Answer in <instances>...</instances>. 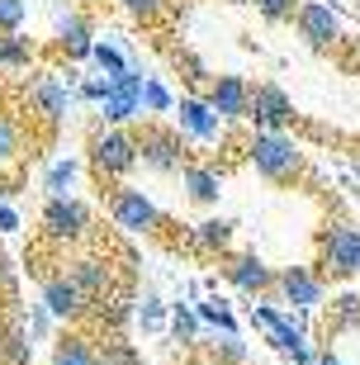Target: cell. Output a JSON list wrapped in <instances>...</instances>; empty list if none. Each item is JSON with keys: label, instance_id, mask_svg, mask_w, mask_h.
Listing matches in <instances>:
<instances>
[{"label": "cell", "instance_id": "obj_1", "mask_svg": "<svg viewBox=\"0 0 360 365\" xmlns=\"http://www.w3.org/2000/svg\"><path fill=\"white\" fill-rule=\"evenodd\" d=\"M247 162L270 185H294L304 176V148H299V138H289V128H256L247 138Z\"/></svg>", "mask_w": 360, "mask_h": 365}, {"label": "cell", "instance_id": "obj_2", "mask_svg": "<svg viewBox=\"0 0 360 365\" xmlns=\"http://www.w3.org/2000/svg\"><path fill=\"white\" fill-rule=\"evenodd\" d=\"M86 162H91L95 180L119 185L138 166V133L133 128H119V123H100L91 133V143H86Z\"/></svg>", "mask_w": 360, "mask_h": 365}, {"label": "cell", "instance_id": "obj_3", "mask_svg": "<svg viewBox=\"0 0 360 365\" xmlns=\"http://www.w3.org/2000/svg\"><path fill=\"white\" fill-rule=\"evenodd\" d=\"M109 218H114V228L133 232V237H152V232H161V209H157V200H152L147 190L128 185V180L109 185Z\"/></svg>", "mask_w": 360, "mask_h": 365}, {"label": "cell", "instance_id": "obj_4", "mask_svg": "<svg viewBox=\"0 0 360 365\" xmlns=\"http://www.w3.org/2000/svg\"><path fill=\"white\" fill-rule=\"evenodd\" d=\"M318 271L327 280L360 275V228L356 223H327L318 237Z\"/></svg>", "mask_w": 360, "mask_h": 365}, {"label": "cell", "instance_id": "obj_5", "mask_svg": "<svg viewBox=\"0 0 360 365\" xmlns=\"http://www.w3.org/2000/svg\"><path fill=\"white\" fill-rule=\"evenodd\" d=\"M138 162H143L147 171H157V176H175V171L190 162L185 133H180V128H166V123H147L143 133H138Z\"/></svg>", "mask_w": 360, "mask_h": 365}, {"label": "cell", "instance_id": "obj_6", "mask_svg": "<svg viewBox=\"0 0 360 365\" xmlns=\"http://www.w3.org/2000/svg\"><path fill=\"white\" fill-rule=\"evenodd\" d=\"M24 95H29V109H34L48 128H57V123L71 114V105H76V86L62 81L57 71H34L24 81Z\"/></svg>", "mask_w": 360, "mask_h": 365}, {"label": "cell", "instance_id": "obj_7", "mask_svg": "<svg viewBox=\"0 0 360 365\" xmlns=\"http://www.w3.org/2000/svg\"><path fill=\"white\" fill-rule=\"evenodd\" d=\"M38 223H43V237H48V242L71 247L91 232V209H86V200H76V195H53V200L43 204Z\"/></svg>", "mask_w": 360, "mask_h": 365}, {"label": "cell", "instance_id": "obj_8", "mask_svg": "<svg viewBox=\"0 0 360 365\" xmlns=\"http://www.w3.org/2000/svg\"><path fill=\"white\" fill-rule=\"evenodd\" d=\"M294 29H299V38H304L313 53H332L336 43L346 38L341 14H336V5H327V0H299V10H294Z\"/></svg>", "mask_w": 360, "mask_h": 365}, {"label": "cell", "instance_id": "obj_9", "mask_svg": "<svg viewBox=\"0 0 360 365\" xmlns=\"http://www.w3.org/2000/svg\"><path fill=\"white\" fill-rule=\"evenodd\" d=\"M275 299L289 309H322L327 304V275L318 266H280L275 271Z\"/></svg>", "mask_w": 360, "mask_h": 365}, {"label": "cell", "instance_id": "obj_10", "mask_svg": "<svg viewBox=\"0 0 360 365\" xmlns=\"http://www.w3.org/2000/svg\"><path fill=\"white\" fill-rule=\"evenodd\" d=\"M247 123H252V128H289V123H294L289 91L275 86V81H256L252 100H247Z\"/></svg>", "mask_w": 360, "mask_h": 365}, {"label": "cell", "instance_id": "obj_11", "mask_svg": "<svg viewBox=\"0 0 360 365\" xmlns=\"http://www.w3.org/2000/svg\"><path fill=\"white\" fill-rule=\"evenodd\" d=\"M38 299L48 304V313H53L57 323H81V318L95 309V299L86 294V289H81L67 271H62V275H48V280H43V289H38Z\"/></svg>", "mask_w": 360, "mask_h": 365}, {"label": "cell", "instance_id": "obj_12", "mask_svg": "<svg viewBox=\"0 0 360 365\" xmlns=\"http://www.w3.org/2000/svg\"><path fill=\"white\" fill-rule=\"evenodd\" d=\"M223 280L242 294H275V271H270L266 261L256 257V252H223Z\"/></svg>", "mask_w": 360, "mask_h": 365}, {"label": "cell", "instance_id": "obj_13", "mask_svg": "<svg viewBox=\"0 0 360 365\" xmlns=\"http://www.w3.org/2000/svg\"><path fill=\"white\" fill-rule=\"evenodd\" d=\"M171 114H175V128H180L190 143H218V138H223V128H227L204 95H180Z\"/></svg>", "mask_w": 360, "mask_h": 365}, {"label": "cell", "instance_id": "obj_14", "mask_svg": "<svg viewBox=\"0 0 360 365\" xmlns=\"http://www.w3.org/2000/svg\"><path fill=\"white\" fill-rule=\"evenodd\" d=\"M204 100L214 105V114L223 123H242L247 119V100H252V81L237 76V71H223V76H214L204 86Z\"/></svg>", "mask_w": 360, "mask_h": 365}, {"label": "cell", "instance_id": "obj_15", "mask_svg": "<svg viewBox=\"0 0 360 365\" xmlns=\"http://www.w3.org/2000/svg\"><path fill=\"white\" fill-rule=\"evenodd\" d=\"M53 38H57V53L67 57V62H91L95 24L81 10H62V14H57V19H53Z\"/></svg>", "mask_w": 360, "mask_h": 365}, {"label": "cell", "instance_id": "obj_16", "mask_svg": "<svg viewBox=\"0 0 360 365\" xmlns=\"http://www.w3.org/2000/svg\"><path fill=\"white\" fill-rule=\"evenodd\" d=\"M0 365H34V337L24 323V304H10L0 318Z\"/></svg>", "mask_w": 360, "mask_h": 365}, {"label": "cell", "instance_id": "obj_17", "mask_svg": "<svg viewBox=\"0 0 360 365\" xmlns=\"http://www.w3.org/2000/svg\"><path fill=\"white\" fill-rule=\"evenodd\" d=\"M232 218H223V214H209V218H200V223H190L185 228V242L195 247V252H204V257H223L227 247H232Z\"/></svg>", "mask_w": 360, "mask_h": 365}, {"label": "cell", "instance_id": "obj_18", "mask_svg": "<svg viewBox=\"0 0 360 365\" xmlns=\"http://www.w3.org/2000/svg\"><path fill=\"white\" fill-rule=\"evenodd\" d=\"M100 119L119 123V128H133V123L143 119V91H128V86L109 81L105 86V100H100Z\"/></svg>", "mask_w": 360, "mask_h": 365}, {"label": "cell", "instance_id": "obj_19", "mask_svg": "<svg viewBox=\"0 0 360 365\" xmlns=\"http://www.w3.org/2000/svg\"><path fill=\"white\" fill-rule=\"evenodd\" d=\"M180 185H185V195L195 204H218V195H223V171L209 162H185L180 166Z\"/></svg>", "mask_w": 360, "mask_h": 365}, {"label": "cell", "instance_id": "obj_20", "mask_svg": "<svg viewBox=\"0 0 360 365\" xmlns=\"http://www.w3.org/2000/svg\"><path fill=\"white\" fill-rule=\"evenodd\" d=\"M67 275H71V280H76L91 299H105L109 289H114V275H109V266H105L100 257H76V261L67 266Z\"/></svg>", "mask_w": 360, "mask_h": 365}, {"label": "cell", "instance_id": "obj_21", "mask_svg": "<svg viewBox=\"0 0 360 365\" xmlns=\"http://www.w3.org/2000/svg\"><path fill=\"white\" fill-rule=\"evenodd\" d=\"M53 365H100L95 356V341L86 332H62L53 341Z\"/></svg>", "mask_w": 360, "mask_h": 365}, {"label": "cell", "instance_id": "obj_22", "mask_svg": "<svg viewBox=\"0 0 360 365\" xmlns=\"http://www.w3.org/2000/svg\"><path fill=\"white\" fill-rule=\"evenodd\" d=\"M34 57H38V48H34V38H24V29L0 34V71H29Z\"/></svg>", "mask_w": 360, "mask_h": 365}, {"label": "cell", "instance_id": "obj_23", "mask_svg": "<svg viewBox=\"0 0 360 365\" xmlns=\"http://www.w3.org/2000/svg\"><path fill=\"white\" fill-rule=\"evenodd\" d=\"M95 356H100V365H143V351L123 332H105L100 346H95Z\"/></svg>", "mask_w": 360, "mask_h": 365}, {"label": "cell", "instance_id": "obj_24", "mask_svg": "<svg viewBox=\"0 0 360 365\" xmlns=\"http://www.w3.org/2000/svg\"><path fill=\"white\" fill-rule=\"evenodd\" d=\"M76 180H81V162H76V157H57V162L43 171V190H48V200H53V195H71Z\"/></svg>", "mask_w": 360, "mask_h": 365}, {"label": "cell", "instance_id": "obj_25", "mask_svg": "<svg viewBox=\"0 0 360 365\" xmlns=\"http://www.w3.org/2000/svg\"><path fill=\"white\" fill-rule=\"evenodd\" d=\"M91 62H95L100 71H105V76H119L123 67H133V53H128V48H123L119 38H95Z\"/></svg>", "mask_w": 360, "mask_h": 365}, {"label": "cell", "instance_id": "obj_26", "mask_svg": "<svg viewBox=\"0 0 360 365\" xmlns=\"http://www.w3.org/2000/svg\"><path fill=\"white\" fill-rule=\"evenodd\" d=\"M133 318L147 327V332H161V327L171 323V304H161L157 289H143V299L133 304Z\"/></svg>", "mask_w": 360, "mask_h": 365}, {"label": "cell", "instance_id": "obj_27", "mask_svg": "<svg viewBox=\"0 0 360 365\" xmlns=\"http://www.w3.org/2000/svg\"><path fill=\"white\" fill-rule=\"evenodd\" d=\"M195 313H200V323L214 327V332H237V313L227 309V299H218V294L200 299V304H195Z\"/></svg>", "mask_w": 360, "mask_h": 365}, {"label": "cell", "instance_id": "obj_28", "mask_svg": "<svg viewBox=\"0 0 360 365\" xmlns=\"http://www.w3.org/2000/svg\"><path fill=\"white\" fill-rule=\"evenodd\" d=\"M19 152H24V123L14 119V114H5V109H0V166L14 162Z\"/></svg>", "mask_w": 360, "mask_h": 365}, {"label": "cell", "instance_id": "obj_29", "mask_svg": "<svg viewBox=\"0 0 360 365\" xmlns=\"http://www.w3.org/2000/svg\"><path fill=\"white\" fill-rule=\"evenodd\" d=\"M332 332H360V294H336L332 299Z\"/></svg>", "mask_w": 360, "mask_h": 365}, {"label": "cell", "instance_id": "obj_30", "mask_svg": "<svg viewBox=\"0 0 360 365\" xmlns=\"http://www.w3.org/2000/svg\"><path fill=\"white\" fill-rule=\"evenodd\" d=\"M175 109V91L157 76H147L143 81V114H171Z\"/></svg>", "mask_w": 360, "mask_h": 365}, {"label": "cell", "instance_id": "obj_31", "mask_svg": "<svg viewBox=\"0 0 360 365\" xmlns=\"http://www.w3.org/2000/svg\"><path fill=\"white\" fill-rule=\"evenodd\" d=\"M209 356H214V361H223V365H247V341H242L237 332H214Z\"/></svg>", "mask_w": 360, "mask_h": 365}, {"label": "cell", "instance_id": "obj_32", "mask_svg": "<svg viewBox=\"0 0 360 365\" xmlns=\"http://www.w3.org/2000/svg\"><path fill=\"white\" fill-rule=\"evenodd\" d=\"M133 304H138L133 294H114V299H105V309H100V323H105L109 332H123V323L133 318Z\"/></svg>", "mask_w": 360, "mask_h": 365}, {"label": "cell", "instance_id": "obj_33", "mask_svg": "<svg viewBox=\"0 0 360 365\" xmlns=\"http://www.w3.org/2000/svg\"><path fill=\"white\" fill-rule=\"evenodd\" d=\"M200 313H195V304H171V332L175 341H195L200 337Z\"/></svg>", "mask_w": 360, "mask_h": 365}, {"label": "cell", "instance_id": "obj_34", "mask_svg": "<svg viewBox=\"0 0 360 365\" xmlns=\"http://www.w3.org/2000/svg\"><path fill=\"white\" fill-rule=\"evenodd\" d=\"M119 10L138 24H157L161 14H166V0H119Z\"/></svg>", "mask_w": 360, "mask_h": 365}, {"label": "cell", "instance_id": "obj_35", "mask_svg": "<svg viewBox=\"0 0 360 365\" xmlns=\"http://www.w3.org/2000/svg\"><path fill=\"white\" fill-rule=\"evenodd\" d=\"M24 323H29V337H34V341H43L48 332H53V323H57V318L48 313V304L38 299V304H24Z\"/></svg>", "mask_w": 360, "mask_h": 365}, {"label": "cell", "instance_id": "obj_36", "mask_svg": "<svg viewBox=\"0 0 360 365\" xmlns=\"http://www.w3.org/2000/svg\"><path fill=\"white\" fill-rule=\"evenodd\" d=\"M252 5L266 24H294V10H299V0H252Z\"/></svg>", "mask_w": 360, "mask_h": 365}, {"label": "cell", "instance_id": "obj_37", "mask_svg": "<svg viewBox=\"0 0 360 365\" xmlns=\"http://www.w3.org/2000/svg\"><path fill=\"white\" fill-rule=\"evenodd\" d=\"M175 67L185 71V81H190V86H209V81H214V71L204 67V57L185 53V48H180V53H175Z\"/></svg>", "mask_w": 360, "mask_h": 365}, {"label": "cell", "instance_id": "obj_38", "mask_svg": "<svg viewBox=\"0 0 360 365\" xmlns=\"http://www.w3.org/2000/svg\"><path fill=\"white\" fill-rule=\"evenodd\" d=\"M29 19V0H0V34H19Z\"/></svg>", "mask_w": 360, "mask_h": 365}, {"label": "cell", "instance_id": "obj_39", "mask_svg": "<svg viewBox=\"0 0 360 365\" xmlns=\"http://www.w3.org/2000/svg\"><path fill=\"white\" fill-rule=\"evenodd\" d=\"M0 299L5 304H19V266L5 252H0Z\"/></svg>", "mask_w": 360, "mask_h": 365}, {"label": "cell", "instance_id": "obj_40", "mask_svg": "<svg viewBox=\"0 0 360 365\" xmlns=\"http://www.w3.org/2000/svg\"><path fill=\"white\" fill-rule=\"evenodd\" d=\"M105 86H109V76H86V81H76V100L81 105H100L105 100Z\"/></svg>", "mask_w": 360, "mask_h": 365}, {"label": "cell", "instance_id": "obj_41", "mask_svg": "<svg viewBox=\"0 0 360 365\" xmlns=\"http://www.w3.org/2000/svg\"><path fill=\"white\" fill-rule=\"evenodd\" d=\"M10 232H19V209L14 204H0V237H10Z\"/></svg>", "mask_w": 360, "mask_h": 365}, {"label": "cell", "instance_id": "obj_42", "mask_svg": "<svg viewBox=\"0 0 360 365\" xmlns=\"http://www.w3.org/2000/svg\"><path fill=\"white\" fill-rule=\"evenodd\" d=\"M313 365H341V361H336L332 351H318V356H313Z\"/></svg>", "mask_w": 360, "mask_h": 365}, {"label": "cell", "instance_id": "obj_43", "mask_svg": "<svg viewBox=\"0 0 360 365\" xmlns=\"http://www.w3.org/2000/svg\"><path fill=\"white\" fill-rule=\"evenodd\" d=\"M227 5H252V0H227Z\"/></svg>", "mask_w": 360, "mask_h": 365}, {"label": "cell", "instance_id": "obj_44", "mask_svg": "<svg viewBox=\"0 0 360 365\" xmlns=\"http://www.w3.org/2000/svg\"><path fill=\"white\" fill-rule=\"evenodd\" d=\"M81 5H105V0H81Z\"/></svg>", "mask_w": 360, "mask_h": 365}, {"label": "cell", "instance_id": "obj_45", "mask_svg": "<svg viewBox=\"0 0 360 365\" xmlns=\"http://www.w3.org/2000/svg\"><path fill=\"white\" fill-rule=\"evenodd\" d=\"M356 19H360V0H356Z\"/></svg>", "mask_w": 360, "mask_h": 365}, {"label": "cell", "instance_id": "obj_46", "mask_svg": "<svg viewBox=\"0 0 360 365\" xmlns=\"http://www.w3.org/2000/svg\"><path fill=\"white\" fill-rule=\"evenodd\" d=\"M53 5H57V0H53Z\"/></svg>", "mask_w": 360, "mask_h": 365}]
</instances>
